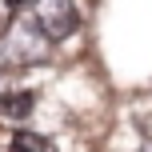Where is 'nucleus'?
Wrapping results in <instances>:
<instances>
[{
	"instance_id": "1",
	"label": "nucleus",
	"mask_w": 152,
	"mask_h": 152,
	"mask_svg": "<svg viewBox=\"0 0 152 152\" xmlns=\"http://www.w3.org/2000/svg\"><path fill=\"white\" fill-rule=\"evenodd\" d=\"M24 16L36 24V32L48 44H60V40H68L72 32L80 28V8H76V0H36L32 8H24Z\"/></svg>"
},
{
	"instance_id": "4",
	"label": "nucleus",
	"mask_w": 152,
	"mask_h": 152,
	"mask_svg": "<svg viewBox=\"0 0 152 152\" xmlns=\"http://www.w3.org/2000/svg\"><path fill=\"white\" fill-rule=\"evenodd\" d=\"M32 4H36V0H20V12H24V8H32Z\"/></svg>"
},
{
	"instance_id": "2",
	"label": "nucleus",
	"mask_w": 152,
	"mask_h": 152,
	"mask_svg": "<svg viewBox=\"0 0 152 152\" xmlns=\"http://www.w3.org/2000/svg\"><path fill=\"white\" fill-rule=\"evenodd\" d=\"M36 112V96L24 84H0V124L24 128V120Z\"/></svg>"
},
{
	"instance_id": "3",
	"label": "nucleus",
	"mask_w": 152,
	"mask_h": 152,
	"mask_svg": "<svg viewBox=\"0 0 152 152\" xmlns=\"http://www.w3.org/2000/svg\"><path fill=\"white\" fill-rule=\"evenodd\" d=\"M8 152H60L44 132H32V128H12L8 132Z\"/></svg>"
}]
</instances>
